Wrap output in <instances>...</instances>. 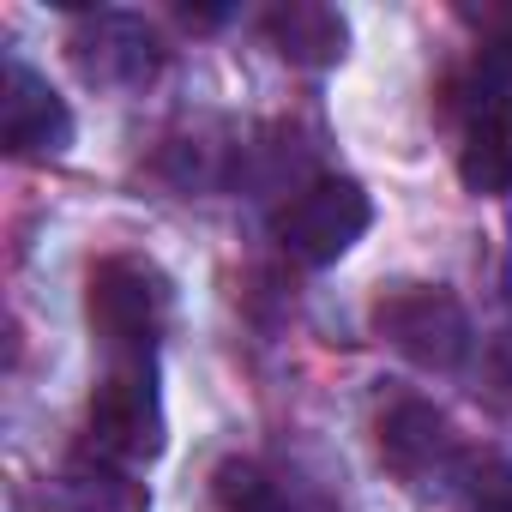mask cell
<instances>
[{
  "label": "cell",
  "instance_id": "8",
  "mask_svg": "<svg viewBox=\"0 0 512 512\" xmlns=\"http://www.w3.org/2000/svg\"><path fill=\"white\" fill-rule=\"evenodd\" d=\"M260 31L266 43L290 61V67H308V73H326L344 61L350 49V25L338 7H320V0H284V7L260 13Z\"/></svg>",
  "mask_w": 512,
  "mask_h": 512
},
{
  "label": "cell",
  "instance_id": "1",
  "mask_svg": "<svg viewBox=\"0 0 512 512\" xmlns=\"http://www.w3.org/2000/svg\"><path fill=\"white\" fill-rule=\"evenodd\" d=\"M169 416H163V386H157V356H109V374L91 392L85 410V446L103 464L139 470L163 452Z\"/></svg>",
  "mask_w": 512,
  "mask_h": 512
},
{
  "label": "cell",
  "instance_id": "6",
  "mask_svg": "<svg viewBox=\"0 0 512 512\" xmlns=\"http://www.w3.org/2000/svg\"><path fill=\"white\" fill-rule=\"evenodd\" d=\"M374 434H380V458H386L404 482H416V488H428V482L458 488V482L470 476V464H476V458L458 446V428L446 422V410H434L428 398H392V404L380 410Z\"/></svg>",
  "mask_w": 512,
  "mask_h": 512
},
{
  "label": "cell",
  "instance_id": "7",
  "mask_svg": "<svg viewBox=\"0 0 512 512\" xmlns=\"http://www.w3.org/2000/svg\"><path fill=\"white\" fill-rule=\"evenodd\" d=\"M79 121L67 97L19 55H7V85H0V139L13 157H61L73 145Z\"/></svg>",
  "mask_w": 512,
  "mask_h": 512
},
{
  "label": "cell",
  "instance_id": "11",
  "mask_svg": "<svg viewBox=\"0 0 512 512\" xmlns=\"http://www.w3.org/2000/svg\"><path fill=\"white\" fill-rule=\"evenodd\" d=\"M211 500H217V512H296L284 482L253 458H223L211 476Z\"/></svg>",
  "mask_w": 512,
  "mask_h": 512
},
{
  "label": "cell",
  "instance_id": "12",
  "mask_svg": "<svg viewBox=\"0 0 512 512\" xmlns=\"http://www.w3.org/2000/svg\"><path fill=\"white\" fill-rule=\"evenodd\" d=\"M476 85H482V103H500L512 109V19H500L476 55Z\"/></svg>",
  "mask_w": 512,
  "mask_h": 512
},
{
  "label": "cell",
  "instance_id": "5",
  "mask_svg": "<svg viewBox=\"0 0 512 512\" xmlns=\"http://www.w3.org/2000/svg\"><path fill=\"white\" fill-rule=\"evenodd\" d=\"M73 67L85 73V85L97 91H139L163 73V37L145 13H121V7H103V13H79L73 37Z\"/></svg>",
  "mask_w": 512,
  "mask_h": 512
},
{
  "label": "cell",
  "instance_id": "4",
  "mask_svg": "<svg viewBox=\"0 0 512 512\" xmlns=\"http://www.w3.org/2000/svg\"><path fill=\"white\" fill-rule=\"evenodd\" d=\"M374 332L416 368L452 374L470 356V314L440 284H398L374 302Z\"/></svg>",
  "mask_w": 512,
  "mask_h": 512
},
{
  "label": "cell",
  "instance_id": "14",
  "mask_svg": "<svg viewBox=\"0 0 512 512\" xmlns=\"http://www.w3.org/2000/svg\"><path fill=\"white\" fill-rule=\"evenodd\" d=\"M223 19H229L223 7H205V13H193V7H187V13H181V25H193V31H217Z\"/></svg>",
  "mask_w": 512,
  "mask_h": 512
},
{
  "label": "cell",
  "instance_id": "9",
  "mask_svg": "<svg viewBox=\"0 0 512 512\" xmlns=\"http://www.w3.org/2000/svg\"><path fill=\"white\" fill-rule=\"evenodd\" d=\"M458 181L476 199H506L512 193V109L476 103L458 139Z\"/></svg>",
  "mask_w": 512,
  "mask_h": 512
},
{
  "label": "cell",
  "instance_id": "3",
  "mask_svg": "<svg viewBox=\"0 0 512 512\" xmlns=\"http://www.w3.org/2000/svg\"><path fill=\"white\" fill-rule=\"evenodd\" d=\"M368 229H374V199L350 175H314V181H302L278 205V217H272L278 247L290 253V260L314 266V272L320 266H338Z\"/></svg>",
  "mask_w": 512,
  "mask_h": 512
},
{
  "label": "cell",
  "instance_id": "13",
  "mask_svg": "<svg viewBox=\"0 0 512 512\" xmlns=\"http://www.w3.org/2000/svg\"><path fill=\"white\" fill-rule=\"evenodd\" d=\"M458 500H464V512H512V470L470 464V476L458 482Z\"/></svg>",
  "mask_w": 512,
  "mask_h": 512
},
{
  "label": "cell",
  "instance_id": "10",
  "mask_svg": "<svg viewBox=\"0 0 512 512\" xmlns=\"http://www.w3.org/2000/svg\"><path fill=\"white\" fill-rule=\"evenodd\" d=\"M55 512H151L145 488L133 482V470L121 464H103V458H79L55 476V494H49Z\"/></svg>",
  "mask_w": 512,
  "mask_h": 512
},
{
  "label": "cell",
  "instance_id": "2",
  "mask_svg": "<svg viewBox=\"0 0 512 512\" xmlns=\"http://www.w3.org/2000/svg\"><path fill=\"white\" fill-rule=\"evenodd\" d=\"M85 314L109 356H157L169 314H175V290L139 253H109V260L91 266Z\"/></svg>",
  "mask_w": 512,
  "mask_h": 512
}]
</instances>
